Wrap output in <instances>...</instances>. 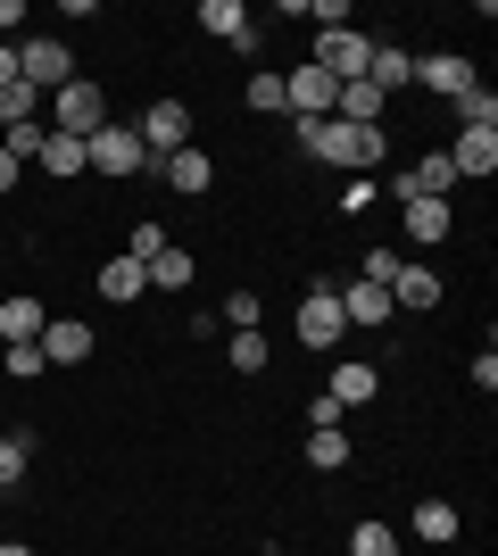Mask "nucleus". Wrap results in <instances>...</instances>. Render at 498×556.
<instances>
[{
    "instance_id": "obj_4",
    "label": "nucleus",
    "mask_w": 498,
    "mask_h": 556,
    "mask_svg": "<svg viewBox=\"0 0 498 556\" xmlns=\"http://www.w3.org/2000/svg\"><path fill=\"white\" fill-rule=\"evenodd\" d=\"M133 134H142L150 159H175V150H191V100H150Z\"/></svg>"
},
{
    "instance_id": "obj_21",
    "label": "nucleus",
    "mask_w": 498,
    "mask_h": 556,
    "mask_svg": "<svg viewBox=\"0 0 498 556\" xmlns=\"http://www.w3.org/2000/svg\"><path fill=\"white\" fill-rule=\"evenodd\" d=\"M366 84L391 100L399 84H416V59H407V50H374V59H366Z\"/></svg>"
},
{
    "instance_id": "obj_1",
    "label": "nucleus",
    "mask_w": 498,
    "mask_h": 556,
    "mask_svg": "<svg viewBox=\"0 0 498 556\" xmlns=\"http://www.w3.org/2000/svg\"><path fill=\"white\" fill-rule=\"evenodd\" d=\"M42 125H50V134H75V141H92L100 125H108V92H100L92 75H67V84H59V92L42 100Z\"/></svg>"
},
{
    "instance_id": "obj_18",
    "label": "nucleus",
    "mask_w": 498,
    "mask_h": 556,
    "mask_svg": "<svg viewBox=\"0 0 498 556\" xmlns=\"http://www.w3.org/2000/svg\"><path fill=\"white\" fill-rule=\"evenodd\" d=\"M416 84H424V92H440V100H457L465 84H474V67H465L457 50H440V59H416Z\"/></svg>"
},
{
    "instance_id": "obj_27",
    "label": "nucleus",
    "mask_w": 498,
    "mask_h": 556,
    "mask_svg": "<svg viewBox=\"0 0 498 556\" xmlns=\"http://www.w3.org/2000/svg\"><path fill=\"white\" fill-rule=\"evenodd\" d=\"M25 465H34V432H0V490H17Z\"/></svg>"
},
{
    "instance_id": "obj_3",
    "label": "nucleus",
    "mask_w": 498,
    "mask_h": 556,
    "mask_svg": "<svg viewBox=\"0 0 498 556\" xmlns=\"http://www.w3.org/2000/svg\"><path fill=\"white\" fill-rule=\"evenodd\" d=\"M84 166H92V175H158V159H150L142 150V134H133V125H100L92 141H84Z\"/></svg>"
},
{
    "instance_id": "obj_24",
    "label": "nucleus",
    "mask_w": 498,
    "mask_h": 556,
    "mask_svg": "<svg viewBox=\"0 0 498 556\" xmlns=\"http://www.w3.org/2000/svg\"><path fill=\"white\" fill-rule=\"evenodd\" d=\"M308 465H316V473H341V465H349V432H341V424L308 432Z\"/></svg>"
},
{
    "instance_id": "obj_6",
    "label": "nucleus",
    "mask_w": 498,
    "mask_h": 556,
    "mask_svg": "<svg viewBox=\"0 0 498 556\" xmlns=\"http://www.w3.org/2000/svg\"><path fill=\"white\" fill-rule=\"evenodd\" d=\"M366 59H374V42L349 25V34H316V59H308V67H324L332 84H357V75H366Z\"/></svg>"
},
{
    "instance_id": "obj_11",
    "label": "nucleus",
    "mask_w": 498,
    "mask_h": 556,
    "mask_svg": "<svg viewBox=\"0 0 498 556\" xmlns=\"http://www.w3.org/2000/svg\"><path fill=\"white\" fill-rule=\"evenodd\" d=\"M291 125H299V150H308V159L349 166V125H341V116H291Z\"/></svg>"
},
{
    "instance_id": "obj_33",
    "label": "nucleus",
    "mask_w": 498,
    "mask_h": 556,
    "mask_svg": "<svg viewBox=\"0 0 498 556\" xmlns=\"http://www.w3.org/2000/svg\"><path fill=\"white\" fill-rule=\"evenodd\" d=\"M258 316H266L258 291H225V325H233V332H258Z\"/></svg>"
},
{
    "instance_id": "obj_38",
    "label": "nucleus",
    "mask_w": 498,
    "mask_h": 556,
    "mask_svg": "<svg viewBox=\"0 0 498 556\" xmlns=\"http://www.w3.org/2000/svg\"><path fill=\"white\" fill-rule=\"evenodd\" d=\"M17 175H25V159H17V150H9V141H0V200L17 191Z\"/></svg>"
},
{
    "instance_id": "obj_30",
    "label": "nucleus",
    "mask_w": 498,
    "mask_h": 556,
    "mask_svg": "<svg viewBox=\"0 0 498 556\" xmlns=\"http://www.w3.org/2000/svg\"><path fill=\"white\" fill-rule=\"evenodd\" d=\"M34 374H50L42 341H17V349H9V357H0V382H34Z\"/></svg>"
},
{
    "instance_id": "obj_14",
    "label": "nucleus",
    "mask_w": 498,
    "mask_h": 556,
    "mask_svg": "<svg viewBox=\"0 0 498 556\" xmlns=\"http://www.w3.org/2000/svg\"><path fill=\"white\" fill-rule=\"evenodd\" d=\"M42 357H50V366H84V357H92V325L50 316V325H42Z\"/></svg>"
},
{
    "instance_id": "obj_36",
    "label": "nucleus",
    "mask_w": 498,
    "mask_h": 556,
    "mask_svg": "<svg viewBox=\"0 0 498 556\" xmlns=\"http://www.w3.org/2000/svg\"><path fill=\"white\" fill-rule=\"evenodd\" d=\"M399 266H407L399 250H374V257H366V275H357V282H382V291H391V275H399Z\"/></svg>"
},
{
    "instance_id": "obj_40",
    "label": "nucleus",
    "mask_w": 498,
    "mask_h": 556,
    "mask_svg": "<svg viewBox=\"0 0 498 556\" xmlns=\"http://www.w3.org/2000/svg\"><path fill=\"white\" fill-rule=\"evenodd\" d=\"M0 556H34V548H17V540H0Z\"/></svg>"
},
{
    "instance_id": "obj_31",
    "label": "nucleus",
    "mask_w": 498,
    "mask_h": 556,
    "mask_svg": "<svg viewBox=\"0 0 498 556\" xmlns=\"http://www.w3.org/2000/svg\"><path fill=\"white\" fill-rule=\"evenodd\" d=\"M266 357H274L266 332H233V349H225V366H233V374H266Z\"/></svg>"
},
{
    "instance_id": "obj_13",
    "label": "nucleus",
    "mask_w": 498,
    "mask_h": 556,
    "mask_svg": "<svg viewBox=\"0 0 498 556\" xmlns=\"http://www.w3.org/2000/svg\"><path fill=\"white\" fill-rule=\"evenodd\" d=\"M166 191H183V200H200V191H216V159L208 150H175V159H158Z\"/></svg>"
},
{
    "instance_id": "obj_35",
    "label": "nucleus",
    "mask_w": 498,
    "mask_h": 556,
    "mask_svg": "<svg viewBox=\"0 0 498 556\" xmlns=\"http://www.w3.org/2000/svg\"><path fill=\"white\" fill-rule=\"evenodd\" d=\"M308 17H316V34H349V0H316Z\"/></svg>"
},
{
    "instance_id": "obj_37",
    "label": "nucleus",
    "mask_w": 498,
    "mask_h": 556,
    "mask_svg": "<svg viewBox=\"0 0 498 556\" xmlns=\"http://www.w3.org/2000/svg\"><path fill=\"white\" fill-rule=\"evenodd\" d=\"M374 191H382L374 175H349V191H341V208H349V216H357V208H374Z\"/></svg>"
},
{
    "instance_id": "obj_17",
    "label": "nucleus",
    "mask_w": 498,
    "mask_h": 556,
    "mask_svg": "<svg viewBox=\"0 0 498 556\" xmlns=\"http://www.w3.org/2000/svg\"><path fill=\"white\" fill-rule=\"evenodd\" d=\"M42 300H34V291H17V300H0V341L17 349V341H42Z\"/></svg>"
},
{
    "instance_id": "obj_5",
    "label": "nucleus",
    "mask_w": 498,
    "mask_h": 556,
    "mask_svg": "<svg viewBox=\"0 0 498 556\" xmlns=\"http://www.w3.org/2000/svg\"><path fill=\"white\" fill-rule=\"evenodd\" d=\"M17 75L34 84V92H59V84L75 75V59H67L59 34H25V42H17Z\"/></svg>"
},
{
    "instance_id": "obj_8",
    "label": "nucleus",
    "mask_w": 498,
    "mask_h": 556,
    "mask_svg": "<svg viewBox=\"0 0 498 556\" xmlns=\"http://www.w3.org/2000/svg\"><path fill=\"white\" fill-rule=\"evenodd\" d=\"M332 100H341V84H332L324 67H291L283 75V109L291 116H332Z\"/></svg>"
},
{
    "instance_id": "obj_12",
    "label": "nucleus",
    "mask_w": 498,
    "mask_h": 556,
    "mask_svg": "<svg viewBox=\"0 0 498 556\" xmlns=\"http://www.w3.org/2000/svg\"><path fill=\"white\" fill-rule=\"evenodd\" d=\"M341 316H349V332H382L399 307H391V291H382V282H349V291H341Z\"/></svg>"
},
{
    "instance_id": "obj_29",
    "label": "nucleus",
    "mask_w": 498,
    "mask_h": 556,
    "mask_svg": "<svg viewBox=\"0 0 498 556\" xmlns=\"http://www.w3.org/2000/svg\"><path fill=\"white\" fill-rule=\"evenodd\" d=\"M241 100H250L258 116H283V75H274V67H258L250 84H241Z\"/></svg>"
},
{
    "instance_id": "obj_19",
    "label": "nucleus",
    "mask_w": 498,
    "mask_h": 556,
    "mask_svg": "<svg viewBox=\"0 0 498 556\" xmlns=\"http://www.w3.org/2000/svg\"><path fill=\"white\" fill-rule=\"evenodd\" d=\"M150 291V275L142 266H133V257H108V266H100V300H117V307H133Z\"/></svg>"
},
{
    "instance_id": "obj_20",
    "label": "nucleus",
    "mask_w": 498,
    "mask_h": 556,
    "mask_svg": "<svg viewBox=\"0 0 498 556\" xmlns=\"http://www.w3.org/2000/svg\"><path fill=\"white\" fill-rule=\"evenodd\" d=\"M34 166H42V175H84V141H75V134H50V125H42Z\"/></svg>"
},
{
    "instance_id": "obj_9",
    "label": "nucleus",
    "mask_w": 498,
    "mask_h": 556,
    "mask_svg": "<svg viewBox=\"0 0 498 556\" xmlns=\"http://www.w3.org/2000/svg\"><path fill=\"white\" fill-rule=\"evenodd\" d=\"M457 191V166H449V150H424V159L399 175V200H449Z\"/></svg>"
},
{
    "instance_id": "obj_26",
    "label": "nucleus",
    "mask_w": 498,
    "mask_h": 556,
    "mask_svg": "<svg viewBox=\"0 0 498 556\" xmlns=\"http://www.w3.org/2000/svg\"><path fill=\"white\" fill-rule=\"evenodd\" d=\"M200 25H208L216 42H233V34H250V9L241 0H200Z\"/></svg>"
},
{
    "instance_id": "obj_25",
    "label": "nucleus",
    "mask_w": 498,
    "mask_h": 556,
    "mask_svg": "<svg viewBox=\"0 0 498 556\" xmlns=\"http://www.w3.org/2000/svg\"><path fill=\"white\" fill-rule=\"evenodd\" d=\"M457 116H465V125H482V134H498V92L482 84V75L465 84V92H457Z\"/></svg>"
},
{
    "instance_id": "obj_34",
    "label": "nucleus",
    "mask_w": 498,
    "mask_h": 556,
    "mask_svg": "<svg viewBox=\"0 0 498 556\" xmlns=\"http://www.w3.org/2000/svg\"><path fill=\"white\" fill-rule=\"evenodd\" d=\"M158 250H166V225H150V216H142V225H133V250H125V257H133V266H150Z\"/></svg>"
},
{
    "instance_id": "obj_16",
    "label": "nucleus",
    "mask_w": 498,
    "mask_h": 556,
    "mask_svg": "<svg viewBox=\"0 0 498 556\" xmlns=\"http://www.w3.org/2000/svg\"><path fill=\"white\" fill-rule=\"evenodd\" d=\"M440 291H449V282L432 275V266H399V275H391V307H416V316L440 307Z\"/></svg>"
},
{
    "instance_id": "obj_22",
    "label": "nucleus",
    "mask_w": 498,
    "mask_h": 556,
    "mask_svg": "<svg viewBox=\"0 0 498 556\" xmlns=\"http://www.w3.org/2000/svg\"><path fill=\"white\" fill-rule=\"evenodd\" d=\"M42 100H50V92H34V84L17 75V84L0 92V134H17V125H34V116H42Z\"/></svg>"
},
{
    "instance_id": "obj_2",
    "label": "nucleus",
    "mask_w": 498,
    "mask_h": 556,
    "mask_svg": "<svg viewBox=\"0 0 498 556\" xmlns=\"http://www.w3.org/2000/svg\"><path fill=\"white\" fill-rule=\"evenodd\" d=\"M291 332H299V349H341V341H349V316H341V282H316L308 300H299V316H291Z\"/></svg>"
},
{
    "instance_id": "obj_23",
    "label": "nucleus",
    "mask_w": 498,
    "mask_h": 556,
    "mask_svg": "<svg viewBox=\"0 0 498 556\" xmlns=\"http://www.w3.org/2000/svg\"><path fill=\"white\" fill-rule=\"evenodd\" d=\"M142 275H150V291H183V282H191V250H175V241H166Z\"/></svg>"
},
{
    "instance_id": "obj_15",
    "label": "nucleus",
    "mask_w": 498,
    "mask_h": 556,
    "mask_svg": "<svg viewBox=\"0 0 498 556\" xmlns=\"http://www.w3.org/2000/svg\"><path fill=\"white\" fill-rule=\"evenodd\" d=\"M399 208H407V241H416V250H432V241H449V232H457L449 200H399Z\"/></svg>"
},
{
    "instance_id": "obj_32",
    "label": "nucleus",
    "mask_w": 498,
    "mask_h": 556,
    "mask_svg": "<svg viewBox=\"0 0 498 556\" xmlns=\"http://www.w3.org/2000/svg\"><path fill=\"white\" fill-rule=\"evenodd\" d=\"M349 556H399V532H391V523H357V532H349Z\"/></svg>"
},
{
    "instance_id": "obj_39",
    "label": "nucleus",
    "mask_w": 498,
    "mask_h": 556,
    "mask_svg": "<svg viewBox=\"0 0 498 556\" xmlns=\"http://www.w3.org/2000/svg\"><path fill=\"white\" fill-rule=\"evenodd\" d=\"M17 84V42H0V92Z\"/></svg>"
},
{
    "instance_id": "obj_28",
    "label": "nucleus",
    "mask_w": 498,
    "mask_h": 556,
    "mask_svg": "<svg viewBox=\"0 0 498 556\" xmlns=\"http://www.w3.org/2000/svg\"><path fill=\"white\" fill-rule=\"evenodd\" d=\"M416 540H432V548L457 540V507H449V498H424V507H416Z\"/></svg>"
},
{
    "instance_id": "obj_10",
    "label": "nucleus",
    "mask_w": 498,
    "mask_h": 556,
    "mask_svg": "<svg viewBox=\"0 0 498 556\" xmlns=\"http://www.w3.org/2000/svg\"><path fill=\"white\" fill-rule=\"evenodd\" d=\"M449 166H457V184H482V175L498 166V134H482V125H457Z\"/></svg>"
},
{
    "instance_id": "obj_7",
    "label": "nucleus",
    "mask_w": 498,
    "mask_h": 556,
    "mask_svg": "<svg viewBox=\"0 0 498 556\" xmlns=\"http://www.w3.org/2000/svg\"><path fill=\"white\" fill-rule=\"evenodd\" d=\"M324 399L341 407V416H349V407H374V399H382V366H366V357H341V366H332V382H324Z\"/></svg>"
}]
</instances>
